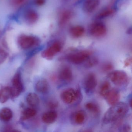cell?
<instances>
[{
  "mask_svg": "<svg viewBox=\"0 0 132 132\" xmlns=\"http://www.w3.org/2000/svg\"><path fill=\"white\" fill-rule=\"evenodd\" d=\"M129 111V106L126 103L119 102L111 106L103 116V122L105 124L113 123L122 119Z\"/></svg>",
  "mask_w": 132,
  "mask_h": 132,
  "instance_id": "1",
  "label": "cell"
},
{
  "mask_svg": "<svg viewBox=\"0 0 132 132\" xmlns=\"http://www.w3.org/2000/svg\"><path fill=\"white\" fill-rule=\"evenodd\" d=\"M60 97L63 102L70 105L81 100V93L79 89L70 88L62 91L60 95Z\"/></svg>",
  "mask_w": 132,
  "mask_h": 132,
  "instance_id": "2",
  "label": "cell"
},
{
  "mask_svg": "<svg viewBox=\"0 0 132 132\" xmlns=\"http://www.w3.org/2000/svg\"><path fill=\"white\" fill-rule=\"evenodd\" d=\"M107 77L114 85L119 87L127 85L129 78L125 72L121 70L112 71L109 72Z\"/></svg>",
  "mask_w": 132,
  "mask_h": 132,
  "instance_id": "3",
  "label": "cell"
},
{
  "mask_svg": "<svg viewBox=\"0 0 132 132\" xmlns=\"http://www.w3.org/2000/svg\"><path fill=\"white\" fill-rule=\"evenodd\" d=\"M92 54V52L88 50H82L69 54L66 58L72 64H79L85 62Z\"/></svg>",
  "mask_w": 132,
  "mask_h": 132,
  "instance_id": "4",
  "label": "cell"
},
{
  "mask_svg": "<svg viewBox=\"0 0 132 132\" xmlns=\"http://www.w3.org/2000/svg\"><path fill=\"white\" fill-rule=\"evenodd\" d=\"M18 42L21 48L26 50L39 45L40 43V40L37 37L22 35L18 38Z\"/></svg>",
  "mask_w": 132,
  "mask_h": 132,
  "instance_id": "5",
  "label": "cell"
},
{
  "mask_svg": "<svg viewBox=\"0 0 132 132\" xmlns=\"http://www.w3.org/2000/svg\"><path fill=\"white\" fill-rule=\"evenodd\" d=\"M63 47V45L59 41H55L42 53V56L44 58L51 60L58 53L60 52Z\"/></svg>",
  "mask_w": 132,
  "mask_h": 132,
  "instance_id": "6",
  "label": "cell"
},
{
  "mask_svg": "<svg viewBox=\"0 0 132 132\" xmlns=\"http://www.w3.org/2000/svg\"><path fill=\"white\" fill-rule=\"evenodd\" d=\"M12 83V86L11 87V97L16 98L20 95L23 89L21 74L20 72H16L14 76Z\"/></svg>",
  "mask_w": 132,
  "mask_h": 132,
  "instance_id": "7",
  "label": "cell"
},
{
  "mask_svg": "<svg viewBox=\"0 0 132 132\" xmlns=\"http://www.w3.org/2000/svg\"><path fill=\"white\" fill-rule=\"evenodd\" d=\"M89 33L92 36L96 38L104 37L107 33V28L103 23L95 22L89 26Z\"/></svg>",
  "mask_w": 132,
  "mask_h": 132,
  "instance_id": "8",
  "label": "cell"
},
{
  "mask_svg": "<svg viewBox=\"0 0 132 132\" xmlns=\"http://www.w3.org/2000/svg\"><path fill=\"white\" fill-rule=\"evenodd\" d=\"M97 85V80L95 75L92 72L88 73L85 77L83 86L85 92L88 94L94 92Z\"/></svg>",
  "mask_w": 132,
  "mask_h": 132,
  "instance_id": "9",
  "label": "cell"
},
{
  "mask_svg": "<svg viewBox=\"0 0 132 132\" xmlns=\"http://www.w3.org/2000/svg\"><path fill=\"white\" fill-rule=\"evenodd\" d=\"M58 78L60 80L65 82L71 81L73 78V75L71 68L68 66L62 68L59 73Z\"/></svg>",
  "mask_w": 132,
  "mask_h": 132,
  "instance_id": "10",
  "label": "cell"
},
{
  "mask_svg": "<svg viewBox=\"0 0 132 132\" xmlns=\"http://www.w3.org/2000/svg\"><path fill=\"white\" fill-rule=\"evenodd\" d=\"M120 97V94L119 90L112 88L111 89L105 98L108 104L112 106L119 102Z\"/></svg>",
  "mask_w": 132,
  "mask_h": 132,
  "instance_id": "11",
  "label": "cell"
},
{
  "mask_svg": "<svg viewBox=\"0 0 132 132\" xmlns=\"http://www.w3.org/2000/svg\"><path fill=\"white\" fill-rule=\"evenodd\" d=\"M100 4V0H85L82 4V10L85 13L94 12Z\"/></svg>",
  "mask_w": 132,
  "mask_h": 132,
  "instance_id": "12",
  "label": "cell"
},
{
  "mask_svg": "<svg viewBox=\"0 0 132 132\" xmlns=\"http://www.w3.org/2000/svg\"><path fill=\"white\" fill-rule=\"evenodd\" d=\"M38 15L35 11L31 9L28 10L24 13V18L25 22L29 24H33L37 21Z\"/></svg>",
  "mask_w": 132,
  "mask_h": 132,
  "instance_id": "13",
  "label": "cell"
},
{
  "mask_svg": "<svg viewBox=\"0 0 132 132\" xmlns=\"http://www.w3.org/2000/svg\"><path fill=\"white\" fill-rule=\"evenodd\" d=\"M36 90L40 93L46 94L49 92L50 87L48 81L46 79H40L35 85Z\"/></svg>",
  "mask_w": 132,
  "mask_h": 132,
  "instance_id": "14",
  "label": "cell"
},
{
  "mask_svg": "<svg viewBox=\"0 0 132 132\" xmlns=\"http://www.w3.org/2000/svg\"><path fill=\"white\" fill-rule=\"evenodd\" d=\"M86 116L83 110H79L74 112L72 115L71 120L74 123L77 125H81L85 121Z\"/></svg>",
  "mask_w": 132,
  "mask_h": 132,
  "instance_id": "15",
  "label": "cell"
},
{
  "mask_svg": "<svg viewBox=\"0 0 132 132\" xmlns=\"http://www.w3.org/2000/svg\"><path fill=\"white\" fill-rule=\"evenodd\" d=\"M57 116V113L55 111H48L43 114L42 116V121L45 123L51 124L56 121Z\"/></svg>",
  "mask_w": 132,
  "mask_h": 132,
  "instance_id": "16",
  "label": "cell"
},
{
  "mask_svg": "<svg viewBox=\"0 0 132 132\" xmlns=\"http://www.w3.org/2000/svg\"><path fill=\"white\" fill-rule=\"evenodd\" d=\"M73 12L71 11L67 10L61 13L59 16V24L61 26L65 25L73 16Z\"/></svg>",
  "mask_w": 132,
  "mask_h": 132,
  "instance_id": "17",
  "label": "cell"
},
{
  "mask_svg": "<svg viewBox=\"0 0 132 132\" xmlns=\"http://www.w3.org/2000/svg\"><path fill=\"white\" fill-rule=\"evenodd\" d=\"M69 32L72 37L79 38L82 37L85 34V29L81 25H76L70 28Z\"/></svg>",
  "mask_w": 132,
  "mask_h": 132,
  "instance_id": "18",
  "label": "cell"
},
{
  "mask_svg": "<svg viewBox=\"0 0 132 132\" xmlns=\"http://www.w3.org/2000/svg\"><path fill=\"white\" fill-rule=\"evenodd\" d=\"M116 9L112 7H108L101 10L96 15L98 19H103L112 15L116 12Z\"/></svg>",
  "mask_w": 132,
  "mask_h": 132,
  "instance_id": "19",
  "label": "cell"
},
{
  "mask_svg": "<svg viewBox=\"0 0 132 132\" xmlns=\"http://www.w3.org/2000/svg\"><path fill=\"white\" fill-rule=\"evenodd\" d=\"M26 100L28 104L32 107L37 106L40 103L39 97L34 93H30L27 96Z\"/></svg>",
  "mask_w": 132,
  "mask_h": 132,
  "instance_id": "20",
  "label": "cell"
},
{
  "mask_svg": "<svg viewBox=\"0 0 132 132\" xmlns=\"http://www.w3.org/2000/svg\"><path fill=\"white\" fill-rule=\"evenodd\" d=\"M10 97H11V87H4L0 91V102L1 103H5Z\"/></svg>",
  "mask_w": 132,
  "mask_h": 132,
  "instance_id": "21",
  "label": "cell"
},
{
  "mask_svg": "<svg viewBox=\"0 0 132 132\" xmlns=\"http://www.w3.org/2000/svg\"><path fill=\"white\" fill-rule=\"evenodd\" d=\"M13 116V112L9 108L5 107L0 110V119L2 121L5 122L10 121Z\"/></svg>",
  "mask_w": 132,
  "mask_h": 132,
  "instance_id": "22",
  "label": "cell"
},
{
  "mask_svg": "<svg viewBox=\"0 0 132 132\" xmlns=\"http://www.w3.org/2000/svg\"><path fill=\"white\" fill-rule=\"evenodd\" d=\"M85 107L87 110L94 115H98L100 113V108L97 103L89 102L85 104Z\"/></svg>",
  "mask_w": 132,
  "mask_h": 132,
  "instance_id": "23",
  "label": "cell"
},
{
  "mask_svg": "<svg viewBox=\"0 0 132 132\" xmlns=\"http://www.w3.org/2000/svg\"><path fill=\"white\" fill-rule=\"evenodd\" d=\"M37 114V111L33 108H28L25 109L22 113L21 118L23 120H26L32 118Z\"/></svg>",
  "mask_w": 132,
  "mask_h": 132,
  "instance_id": "24",
  "label": "cell"
},
{
  "mask_svg": "<svg viewBox=\"0 0 132 132\" xmlns=\"http://www.w3.org/2000/svg\"><path fill=\"white\" fill-rule=\"evenodd\" d=\"M110 89L111 85L110 83L107 81H105L102 84L100 88V95L105 98Z\"/></svg>",
  "mask_w": 132,
  "mask_h": 132,
  "instance_id": "25",
  "label": "cell"
},
{
  "mask_svg": "<svg viewBox=\"0 0 132 132\" xmlns=\"http://www.w3.org/2000/svg\"><path fill=\"white\" fill-rule=\"evenodd\" d=\"M85 66L87 68H90L95 66L98 63V59L96 57H89L86 61Z\"/></svg>",
  "mask_w": 132,
  "mask_h": 132,
  "instance_id": "26",
  "label": "cell"
},
{
  "mask_svg": "<svg viewBox=\"0 0 132 132\" xmlns=\"http://www.w3.org/2000/svg\"><path fill=\"white\" fill-rule=\"evenodd\" d=\"M8 54L4 49L0 48V64L3 63L7 59Z\"/></svg>",
  "mask_w": 132,
  "mask_h": 132,
  "instance_id": "27",
  "label": "cell"
},
{
  "mask_svg": "<svg viewBox=\"0 0 132 132\" xmlns=\"http://www.w3.org/2000/svg\"><path fill=\"white\" fill-rule=\"evenodd\" d=\"M113 68V65L110 62H106L103 65L102 70L104 72H110Z\"/></svg>",
  "mask_w": 132,
  "mask_h": 132,
  "instance_id": "28",
  "label": "cell"
},
{
  "mask_svg": "<svg viewBox=\"0 0 132 132\" xmlns=\"http://www.w3.org/2000/svg\"><path fill=\"white\" fill-rule=\"evenodd\" d=\"M25 0H10V3L14 6H18L23 4Z\"/></svg>",
  "mask_w": 132,
  "mask_h": 132,
  "instance_id": "29",
  "label": "cell"
},
{
  "mask_svg": "<svg viewBox=\"0 0 132 132\" xmlns=\"http://www.w3.org/2000/svg\"><path fill=\"white\" fill-rule=\"evenodd\" d=\"M35 3L38 6L44 5L46 2V0H35Z\"/></svg>",
  "mask_w": 132,
  "mask_h": 132,
  "instance_id": "30",
  "label": "cell"
},
{
  "mask_svg": "<svg viewBox=\"0 0 132 132\" xmlns=\"http://www.w3.org/2000/svg\"><path fill=\"white\" fill-rule=\"evenodd\" d=\"M132 58L131 57L127 58L124 61V65L126 67L129 66L132 63Z\"/></svg>",
  "mask_w": 132,
  "mask_h": 132,
  "instance_id": "31",
  "label": "cell"
},
{
  "mask_svg": "<svg viewBox=\"0 0 132 132\" xmlns=\"http://www.w3.org/2000/svg\"><path fill=\"white\" fill-rule=\"evenodd\" d=\"M49 106L51 109H55L58 106V103L56 102H51L48 103Z\"/></svg>",
  "mask_w": 132,
  "mask_h": 132,
  "instance_id": "32",
  "label": "cell"
}]
</instances>
